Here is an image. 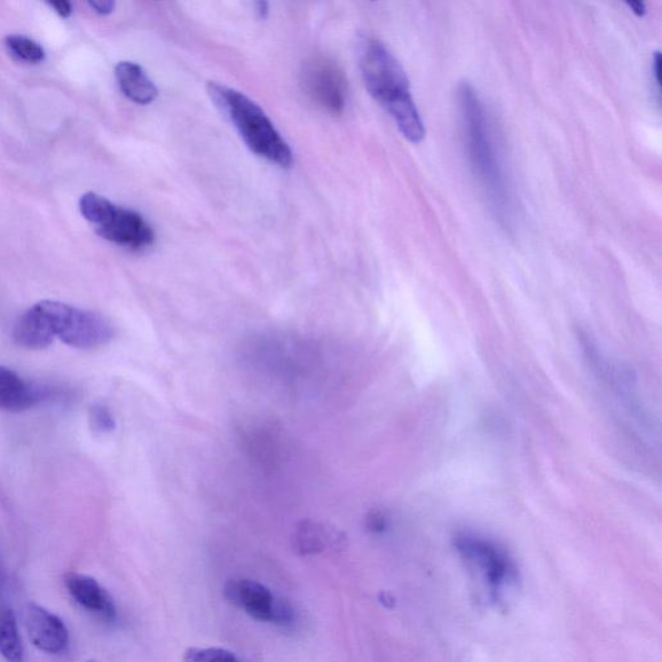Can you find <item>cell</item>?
Wrapping results in <instances>:
<instances>
[{"label": "cell", "instance_id": "1", "mask_svg": "<svg viewBox=\"0 0 662 662\" xmlns=\"http://www.w3.org/2000/svg\"><path fill=\"white\" fill-rule=\"evenodd\" d=\"M462 137L468 159L491 210L503 227L512 223V195L509 180L495 146L490 120L474 87L462 83L459 89Z\"/></svg>", "mask_w": 662, "mask_h": 662}, {"label": "cell", "instance_id": "2", "mask_svg": "<svg viewBox=\"0 0 662 662\" xmlns=\"http://www.w3.org/2000/svg\"><path fill=\"white\" fill-rule=\"evenodd\" d=\"M362 78L370 94L385 109L409 143L425 137L424 123L411 92L405 70L385 46L367 38L360 50Z\"/></svg>", "mask_w": 662, "mask_h": 662}, {"label": "cell", "instance_id": "3", "mask_svg": "<svg viewBox=\"0 0 662 662\" xmlns=\"http://www.w3.org/2000/svg\"><path fill=\"white\" fill-rule=\"evenodd\" d=\"M208 92L215 107L239 131L252 153L281 168H290L293 164V152L289 144L257 102L217 82L209 83Z\"/></svg>", "mask_w": 662, "mask_h": 662}, {"label": "cell", "instance_id": "4", "mask_svg": "<svg viewBox=\"0 0 662 662\" xmlns=\"http://www.w3.org/2000/svg\"><path fill=\"white\" fill-rule=\"evenodd\" d=\"M243 360L257 373L298 383L319 370V347L310 339L283 333H262L243 344Z\"/></svg>", "mask_w": 662, "mask_h": 662}, {"label": "cell", "instance_id": "5", "mask_svg": "<svg viewBox=\"0 0 662 662\" xmlns=\"http://www.w3.org/2000/svg\"><path fill=\"white\" fill-rule=\"evenodd\" d=\"M80 211L101 239L131 251H143L153 245V228L136 210L118 207L104 195L87 192L80 199Z\"/></svg>", "mask_w": 662, "mask_h": 662}, {"label": "cell", "instance_id": "6", "mask_svg": "<svg viewBox=\"0 0 662 662\" xmlns=\"http://www.w3.org/2000/svg\"><path fill=\"white\" fill-rule=\"evenodd\" d=\"M454 548L482 582L484 593L491 603L500 604L511 586L516 585L518 569L504 550L494 541L475 533L463 532L454 538Z\"/></svg>", "mask_w": 662, "mask_h": 662}, {"label": "cell", "instance_id": "7", "mask_svg": "<svg viewBox=\"0 0 662 662\" xmlns=\"http://www.w3.org/2000/svg\"><path fill=\"white\" fill-rule=\"evenodd\" d=\"M36 307L41 312L53 339L58 338L74 349H99L112 342L116 335L112 322L97 312L57 301H42Z\"/></svg>", "mask_w": 662, "mask_h": 662}, {"label": "cell", "instance_id": "8", "mask_svg": "<svg viewBox=\"0 0 662 662\" xmlns=\"http://www.w3.org/2000/svg\"><path fill=\"white\" fill-rule=\"evenodd\" d=\"M579 341L591 370L598 380H601L603 388L610 391L611 397L625 409L630 418L633 417L643 428L648 425V413L644 411L642 399L638 395L632 375L605 358L602 350L599 351L594 339L585 331H579Z\"/></svg>", "mask_w": 662, "mask_h": 662}, {"label": "cell", "instance_id": "9", "mask_svg": "<svg viewBox=\"0 0 662 662\" xmlns=\"http://www.w3.org/2000/svg\"><path fill=\"white\" fill-rule=\"evenodd\" d=\"M242 452L248 459L265 470H275L290 455V441L281 425L268 420L243 422L238 429Z\"/></svg>", "mask_w": 662, "mask_h": 662}, {"label": "cell", "instance_id": "10", "mask_svg": "<svg viewBox=\"0 0 662 662\" xmlns=\"http://www.w3.org/2000/svg\"><path fill=\"white\" fill-rule=\"evenodd\" d=\"M224 596L228 602L258 621L273 622L282 626L293 622L294 614L291 606L287 602L279 601L262 583L245 579L228 581Z\"/></svg>", "mask_w": 662, "mask_h": 662}, {"label": "cell", "instance_id": "11", "mask_svg": "<svg viewBox=\"0 0 662 662\" xmlns=\"http://www.w3.org/2000/svg\"><path fill=\"white\" fill-rule=\"evenodd\" d=\"M303 90L313 102L331 114H341L347 104V81L342 69L327 58L304 62Z\"/></svg>", "mask_w": 662, "mask_h": 662}, {"label": "cell", "instance_id": "12", "mask_svg": "<svg viewBox=\"0 0 662 662\" xmlns=\"http://www.w3.org/2000/svg\"><path fill=\"white\" fill-rule=\"evenodd\" d=\"M26 625L29 640L39 651L49 655H60L67 651L70 642L69 629L58 614L31 602L27 606Z\"/></svg>", "mask_w": 662, "mask_h": 662}, {"label": "cell", "instance_id": "13", "mask_svg": "<svg viewBox=\"0 0 662 662\" xmlns=\"http://www.w3.org/2000/svg\"><path fill=\"white\" fill-rule=\"evenodd\" d=\"M66 588L73 601L83 611L102 622H114L117 619V606L112 595L104 586H101L97 579L89 574L68 572L64 576Z\"/></svg>", "mask_w": 662, "mask_h": 662}, {"label": "cell", "instance_id": "14", "mask_svg": "<svg viewBox=\"0 0 662 662\" xmlns=\"http://www.w3.org/2000/svg\"><path fill=\"white\" fill-rule=\"evenodd\" d=\"M51 397L43 385L23 380L12 369L0 365V411L19 413Z\"/></svg>", "mask_w": 662, "mask_h": 662}, {"label": "cell", "instance_id": "15", "mask_svg": "<svg viewBox=\"0 0 662 662\" xmlns=\"http://www.w3.org/2000/svg\"><path fill=\"white\" fill-rule=\"evenodd\" d=\"M291 541L298 555H317L342 543V534L333 526L307 519L298 523Z\"/></svg>", "mask_w": 662, "mask_h": 662}, {"label": "cell", "instance_id": "16", "mask_svg": "<svg viewBox=\"0 0 662 662\" xmlns=\"http://www.w3.org/2000/svg\"><path fill=\"white\" fill-rule=\"evenodd\" d=\"M114 76L124 97L136 102V104H152L157 97H159V89H157L151 78L148 77L146 70L137 64V62H118Z\"/></svg>", "mask_w": 662, "mask_h": 662}, {"label": "cell", "instance_id": "17", "mask_svg": "<svg viewBox=\"0 0 662 662\" xmlns=\"http://www.w3.org/2000/svg\"><path fill=\"white\" fill-rule=\"evenodd\" d=\"M12 337L16 344L27 350H44L54 341L36 304L16 321Z\"/></svg>", "mask_w": 662, "mask_h": 662}, {"label": "cell", "instance_id": "18", "mask_svg": "<svg viewBox=\"0 0 662 662\" xmlns=\"http://www.w3.org/2000/svg\"><path fill=\"white\" fill-rule=\"evenodd\" d=\"M0 655L7 662H27L18 619L6 606H0Z\"/></svg>", "mask_w": 662, "mask_h": 662}, {"label": "cell", "instance_id": "19", "mask_svg": "<svg viewBox=\"0 0 662 662\" xmlns=\"http://www.w3.org/2000/svg\"><path fill=\"white\" fill-rule=\"evenodd\" d=\"M4 44L8 52L13 54L16 59L28 62V64H39L46 59L43 47L29 37L8 36L4 39Z\"/></svg>", "mask_w": 662, "mask_h": 662}, {"label": "cell", "instance_id": "20", "mask_svg": "<svg viewBox=\"0 0 662 662\" xmlns=\"http://www.w3.org/2000/svg\"><path fill=\"white\" fill-rule=\"evenodd\" d=\"M183 662H241L231 651L224 649H189Z\"/></svg>", "mask_w": 662, "mask_h": 662}, {"label": "cell", "instance_id": "21", "mask_svg": "<svg viewBox=\"0 0 662 662\" xmlns=\"http://www.w3.org/2000/svg\"><path fill=\"white\" fill-rule=\"evenodd\" d=\"M89 421L91 429L98 433H109L116 430V418L104 404H93L90 408Z\"/></svg>", "mask_w": 662, "mask_h": 662}, {"label": "cell", "instance_id": "22", "mask_svg": "<svg viewBox=\"0 0 662 662\" xmlns=\"http://www.w3.org/2000/svg\"><path fill=\"white\" fill-rule=\"evenodd\" d=\"M89 6L94 13L108 16L116 10V3L112 0H90Z\"/></svg>", "mask_w": 662, "mask_h": 662}, {"label": "cell", "instance_id": "23", "mask_svg": "<svg viewBox=\"0 0 662 662\" xmlns=\"http://www.w3.org/2000/svg\"><path fill=\"white\" fill-rule=\"evenodd\" d=\"M368 531L373 533H382L385 530V519L380 512H372L367 519Z\"/></svg>", "mask_w": 662, "mask_h": 662}, {"label": "cell", "instance_id": "24", "mask_svg": "<svg viewBox=\"0 0 662 662\" xmlns=\"http://www.w3.org/2000/svg\"><path fill=\"white\" fill-rule=\"evenodd\" d=\"M61 18L68 19L73 13V4L70 2H52L49 3Z\"/></svg>", "mask_w": 662, "mask_h": 662}, {"label": "cell", "instance_id": "25", "mask_svg": "<svg viewBox=\"0 0 662 662\" xmlns=\"http://www.w3.org/2000/svg\"><path fill=\"white\" fill-rule=\"evenodd\" d=\"M626 6L638 16V18H643L645 12H648V10H645V4L642 2H628Z\"/></svg>", "mask_w": 662, "mask_h": 662}, {"label": "cell", "instance_id": "26", "mask_svg": "<svg viewBox=\"0 0 662 662\" xmlns=\"http://www.w3.org/2000/svg\"><path fill=\"white\" fill-rule=\"evenodd\" d=\"M258 7V13L260 14V18L264 19L267 13H268V4L264 2H259L257 3Z\"/></svg>", "mask_w": 662, "mask_h": 662}, {"label": "cell", "instance_id": "27", "mask_svg": "<svg viewBox=\"0 0 662 662\" xmlns=\"http://www.w3.org/2000/svg\"><path fill=\"white\" fill-rule=\"evenodd\" d=\"M87 662H99V661H97V660H90V661H87Z\"/></svg>", "mask_w": 662, "mask_h": 662}]
</instances>
